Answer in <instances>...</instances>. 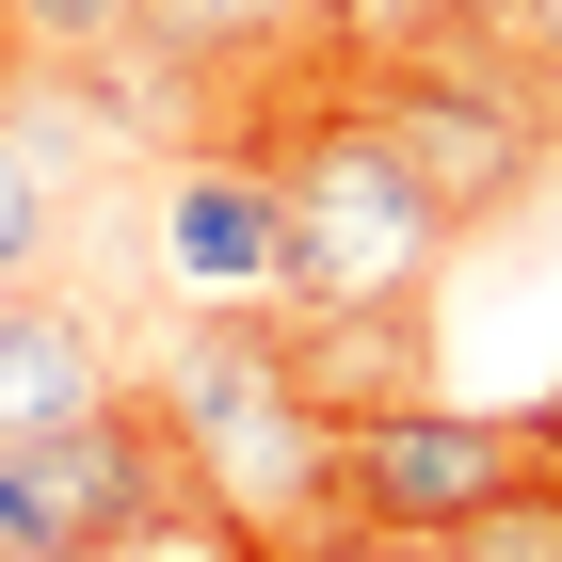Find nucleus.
<instances>
[{
	"label": "nucleus",
	"mask_w": 562,
	"mask_h": 562,
	"mask_svg": "<svg viewBox=\"0 0 562 562\" xmlns=\"http://www.w3.org/2000/svg\"><path fill=\"white\" fill-rule=\"evenodd\" d=\"M97 402H113V338L81 305H48V290H0V450L97 418Z\"/></svg>",
	"instance_id": "obj_6"
},
{
	"label": "nucleus",
	"mask_w": 562,
	"mask_h": 562,
	"mask_svg": "<svg viewBox=\"0 0 562 562\" xmlns=\"http://www.w3.org/2000/svg\"><path fill=\"white\" fill-rule=\"evenodd\" d=\"M498 33H515V65L562 97V0H498Z\"/></svg>",
	"instance_id": "obj_12"
},
{
	"label": "nucleus",
	"mask_w": 562,
	"mask_h": 562,
	"mask_svg": "<svg viewBox=\"0 0 562 562\" xmlns=\"http://www.w3.org/2000/svg\"><path fill=\"white\" fill-rule=\"evenodd\" d=\"M0 81H33V33H16V0H0Z\"/></svg>",
	"instance_id": "obj_13"
},
{
	"label": "nucleus",
	"mask_w": 562,
	"mask_h": 562,
	"mask_svg": "<svg viewBox=\"0 0 562 562\" xmlns=\"http://www.w3.org/2000/svg\"><path fill=\"white\" fill-rule=\"evenodd\" d=\"M434 33H467V0H322V65H402V48H434Z\"/></svg>",
	"instance_id": "obj_7"
},
{
	"label": "nucleus",
	"mask_w": 562,
	"mask_h": 562,
	"mask_svg": "<svg viewBox=\"0 0 562 562\" xmlns=\"http://www.w3.org/2000/svg\"><path fill=\"white\" fill-rule=\"evenodd\" d=\"M258 562H467L450 530H353V515H322V530H273Z\"/></svg>",
	"instance_id": "obj_11"
},
{
	"label": "nucleus",
	"mask_w": 562,
	"mask_h": 562,
	"mask_svg": "<svg viewBox=\"0 0 562 562\" xmlns=\"http://www.w3.org/2000/svg\"><path fill=\"white\" fill-rule=\"evenodd\" d=\"M530 450H562V386H547V402H530Z\"/></svg>",
	"instance_id": "obj_14"
},
{
	"label": "nucleus",
	"mask_w": 562,
	"mask_h": 562,
	"mask_svg": "<svg viewBox=\"0 0 562 562\" xmlns=\"http://www.w3.org/2000/svg\"><path fill=\"white\" fill-rule=\"evenodd\" d=\"M16 33H33V65H130L145 48V0H16Z\"/></svg>",
	"instance_id": "obj_8"
},
{
	"label": "nucleus",
	"mask_w": 562,
	"mask_h": 562,
	"mask_svg": "<svg viewBox=\"0 0 562 562\" xmlns=\"http://www.w3.org/2000/svg\"><path fill=\"white\" fill-rule=\"evenodd\" d=\"M467 16H498V0H467Z\"/></svg>",
	"instance_id": "obj_15"
},
{
	"label": "nucleus",
	"mask_w": 562,
	"mask_h": 562,
	"mask_svg": "<svg viewBox=\"0 0 562 562\" xmlns=\"http://www.w3.org/2000/svg\"><path fill=\"white\" fill-rule=\"evenodd\" d=\"M515 482H530V402L482 418V402H450V386H402V402H370V418H338V515L353 530H467V515H498Z\"/></svg>",
	"instance_id": "obj_3"
},
{
	"label": "nucleus",
	"mask_w": 562,
	"mask_h": 562,
	"mask_svg": "<svg viewBox=\"0 0 562 562\" xmlns=\"http://www.w3.org/2000/svg\"><path fill=\"white\" fill-rule=\"evenodd\" d=\"M290 48H322V0H145L130 65H161L177 97H225V81H258V65H290Z\"/></svg>",
	"instance_id": "obj_5"
},
{
	"label": "nucleus",
	"mask_w": 562,
	"mask_h": 562,
	"mask_svg": "<svg viewBox=\"0 0 562 562\" xmlns=\"http://www.w3.org/2000/svg\"><path fill=\"white\" fill-rule=\"evenodd\" d=\"M450 547L467 562H562V450H530V482L498 498V515H467Z\"/></svg>",
	"instance_id": "obj_9"
},
{
	"label": "nucleus",
	"mask_w": 562,
	"mask_h": 562,
	"mask_svg": "<svg viewBox=\"0 0 562 562\" xmlns=\"http://www.w3.org/2000/svg\"><path fill=\"white\" fill-rule=\"evenodd\" d=\"M161 434H177V467L210 482V515L241 530V562H258L273 530L338 515V402H322V370H305L290 305H177Z\"/></svg>",
	"instance_id": "obj_1"
},
{
	"label": "nucleus",
	"mask_w": 562,
	"mask_h": 562,
	"mask_svg": "<svg viewBox=\"0 0 562 562\" xmlns=\"http://www.w3.org/2000/svg\"><path fill=\"white\" fill-rule=\"evenodd\" d=\"M161 273L210 290V305H258V290H273V161H258L241 130H225L210 161L161 177Z\"/></svg>",
	"instance_id": "obj_4"
},
{
	"label": "nucleus",
	"mask_w": 562,
	"mask_h": 562,
	"mask_svg": "<svg viewBox=\"0 0 562 562\" xmlns=\"http://www.w3.org/2000/svg\"><path fill=\"white\" fill-rule=\"evenodd\" d=\"M48 258V161H33V130H16V97H0V290Z\"/></svg>",
	"instance_id": "obj_10"
},
{
	"label": "nucleus",
	"mask_w": 562,
	"mask_h": 562,
	"mask_svg": "<svg viewBox=\"0 0 562 562\" xmlns=\"http://www.w3.org/2000/svg\"><path fill=\"white\" fill-rule=\"evenodd\" d=\"M370 113L402 130V161L434 177V210H450V241H482L498 210H530L562 177V97L515 65V33L498 16H467V33H434V48H402V65H370Z\"/></svg>",
	"instance_id": "obj_2"
}]
</instances>
